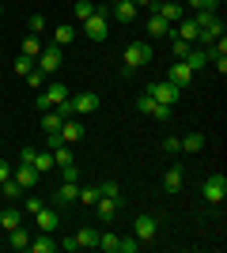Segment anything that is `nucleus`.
Instances as JSON below:
<instances>
[{"label": "nucleus", "mask_w": 227, "mask_h": 253, "mask_svg": "<svg viewBox=\"0 0 227 253\" xmlns=\"http://www.w3.org/2000/svg\"><path fill=\"white\" fill-rule=\"evenodd\" d=\"M80 27H84V34L91 38V42H106V38H110V4L95 8L84 23H80Z\"/></svg>", "instance_id": "1"}, {"label": "nucleus", "mask_w": 227, "mask_h": 253, "mask_svg": "<svg viewBox=\"0 0 227 253\" xmlns=\"http://www.w3.org/2000/svg\"><path fill=\"white\" fill-rule=\"evenodd\" d=\"M133 238L140 246H155V238H159V219H155L151 211H140V215L133 219Z\"/></svg>", "instance_id": "2"}, {"label": "nucleus", "mask_w": 227, "mask_h": 253, "mask_svg": "<svg viewBox=\"0 0 227 253\" xmlns=\"http://www.w3.org/2000/svg\"><path fill=\"white\" fill-rule=\"evenodd\" d=\"M148 61H151V42H129V45H125V68H121V72L133 76L136 68H144Z\"/></svg>", "instance_id": "3"}, {"label": "nucleus", "mask_w": 227, "mask_h": 253, "mask_svg": "<svg viewBox=\"0 0 227 253\" xmlns=\"http://www.w3.org/2000/svg\"><path fill=\"white\" fill-rule=\"evenodd\" d=\"M201 197H205V204H224L227 201V178H224V174L205 178V181H201Z\"/></svg>", "instance_id": "4"}, {"label": "nucleus", "mask_w": 227, "mask_h": 253, "mask_svg": "<svg viewBox=\"0 0 227 253\" xmlns=\"http://www.w3.org/2000/svg\"><path fill=\"white\" fill-rule=\"evenodd\" d=\"M144 91H148V95L155 98V102H167V106H174L178 98H182V91H178V87H174L171 80H155V84H148Z\"/></svg>", "instance_id": "5"}, {"label": "nucleus", "mask_w": 227, "mask_h": 253, "mask_svg": "<svg viewBox=\"0 0 227 253\" xmlns=\"http://www.w3.org/2000/svg\"><path fill=\"white\" fill-rule=\"evenodd\" d=\"M193 68H189V64H185V61H174L171 64V68H167V80H171V84L174 87H178V91H189V84H193Z\"/></svg>", "instance_id": "6"}, {"label": "nucleus", "mask_w": 227, "mask_h": 253, "mask_svg": "<svg viewBox=\"0 0 227 253\" xmlns=\"http://www.w3.org/2000/svg\"><path fill=\"white\" fill-rule=\"evenodd\" d=\"M68 102H72V117H87V114L98 110V95L95 91H80V95H72Z\"/></svg>", "instance_id": "7"}, {"label": "nucleus", "mask_w": 227, "mask_h": 253, "mask_svg": "<svg viewBox=\"0 0 227 253\" xmlns=\"http://www.w3.org/2000/svg\"><path fill=\"white\" fill-rule=\"evenodd\" d=\"M61 61H65V49H61V45H45V49L38 53V68H42L45 76H53L57 68H61Z\"/></svg>", "instance_id": "8"}, {"label": "nucleus", "mask_w": 227, "mask_h": 253, "mask_svg": "<svg viewBox=\"0 0 227 253\" xmlns=\"http://www.w3.org/2000/svg\"><path fill=\"white\" fill-rule=\"evenodd\" d=\"M57 136H61V144H72V148H76V144L87 136V128H84V121H80V117H68L65 125L57 128Z\"/></svg>", "instance_id": "9"}, {"label": "nucleus", "mask_w": 227, "mask_h": 253, "mask_svg": "<svg viewBox=\"0 0 227 253\" xmlns=\"http://www.w3.org/2000/svg\"><path fill=\"white\" fill-rule=\"evenodd\" d=\"M197 34H201V27H197V23L189 19V15H185V19H178V23H174V34H171V38H182V42H189V45H193V42H197Z\"/></svg>", "instance_id": "10"}, {"label": "nucleus", "mask_w": 227, "mask_h": 253, "mask_svg": "<svg viewBox=\"0 0 227 253\" xmlns=\"http://www.w3.org/2000/svg\"><path fill=\"white\" fill-rule=\"evenodd\" d=\"M182 185H185V170L182 167H171L167 174H163V193H182Z\"/></svg>", "instance_id": "11"}, {"label": "nucleus", "mask_w": 227, "mask_h": 253, "mask_svg": "<svg viewBox=\"0 0 227 253\" xmlns=\"http://www.w3.org/2000/svg\"><path fill=\"white\" fill-rule=\"evenodd\" d=\"M27 250H31V253H57V238H53L49 231H38V234L31 238V246H27Z\"/></svg>", "instance_id": "12"}, {"label": "nucleus", "mask_w": 227, "mask_h": 253, "mask_svg": "<svg viewBox=\"0 0 227 253\" xmlns=\"http://www.w3.org/2000/svg\"><path fill=\"white\" fill-rule=\"evenodd\" d=\"M34 223H38V231H49V234H53L57 227H61V215H57V211H49V208L42 204V208L34 211Z\"/></svg>", "instance_id": "13"}, {"label": "nucleus", "mask_w": 227, "mask_h": 253, "mask_svg": "<svg viewBox=\"0 0 227 253\" xmlns=\"http://www.w3.org/2000/svg\"><path fill=\"white\" fill-rule=\"evenodd\" d=\"M11 178L19 181L23 189H34V185H38V170H34V167H27V163H19V167L11 170Z\"/></svg>", "instance_id": "14"}, {"label": "nucleus", "mask_w": 227, "mask_h": 253, "mask_svg": "<svg viewBox=\"0 0 227 253\" xmlns=\"http://www.w3.org/2000/svg\"><path fill=\"white\" fill-rule=\"evenodd\" d=\"M171 34H174V27L151 11V15H148V38H171Z\"/></svg>", "instance_id": "15"}, {"label": "nucleus", "mask_w": 227, "mask_h": 253, "mask_svg": "<svg viewBox=\"0 0 227 253\" xmlns=\"http://www.w3.org/2000/svg\"><path fill=\"white\" fill-rule=\"evenodd\" d=\"M110 8H114V19L125 23V27L136 19V4H133V0H118V4H110Z\"/></svg>", "instance_id": "16"}, {"label": "nucleus", "mask_w": 227, "mask_h": 253, "mask_svg": "<svg viewBox=\"0 0 227 253\" xmlns=\"http://www.w3.org/2000/svg\"><path fill=\"white\" fill-rule=\"evenodd\" d=\"M220 34H224V19H220V15H216V19L208 23V27H201V34H197V42H205V49H208V45L216 42Z\"/></svg>", "instance_id": "17"}, {"label": "nucleus", "mask_w": 227, "mask_h": 253, "mask_svg": "<svg viewBox=\"0 0 227 253\" xmlns=\"http://www.w3.org/2000/svg\"><path fill=\"white\" fill-rule=\"evenodd\" d=\"M95 211H98V219H102V223H110L114 215H118V197H98Z\"/></svg>", "instance_id": "18"}, {"label": "nucleus", "mask_w": 227, "mask_h": 253, "mask_svg": "<svg viewBox=\"0 0 227 253\" xmlns=\"http://www.w3.org/2000/svg\"><path fill=\"white\" fill-rule=\"evenodd\" d=\"M72 238H76V246H80V250H95V246H98V231H95V227H80Z\"/></svg>", "instance_id": "19"}, {"label": "nucleus", "mask_w": 227, "mask_h": 253, "mask_svg": "<svg viewBox=\"0 0 227 253\" xmlns=\"http://www.w3.org/2000/svg\"><path fill=\"white\" fill-rule=\"evenodd\" d=\"M15 227H23V211L4 208V211H0V231H15Z\"/></svg>", "instance_id": "20"}, {"label": "nucleus", "mask_w": 227, "mask_h": 253, "mask_svg": "<svg viewBox=\"0 0 227 253\" xmlns=\"http://www.w3.org/2000/svg\"><path fill=\"white\" fill-rule=\"evenodd\" d=\"M42 95L49 98V106H57V102H65V98H68V87H65V84H45Z\"/></svg>", "instance_id": "21"}, {"label": "nucleus", "mask_w": 227, "mask_h": 253, "mask_svg": "<svg viewBox=\"0 0 227 253\" xmlns=\"http://www.w3.org/2000/svg\"><path fill=\"white\" fill-rule=\"evenodd\" d=\"M61 125H65V117L57 114V110H45V114H42V132H45V136H49V132H57Z\"/></svg>", "instance_id": "22"}, {"label": "nucleus", "mask_w": 227, "mask_h": 253, "mask_svg": "<svg viewBox=\"0 0 227 253\" xmlns=\"http://www.w3.org/2000/svg\"><path fill=\"white\" fill-rule=\"evenodd\" d=\"M76 197H80V181H65V185L57 189V201L61 204H76Z\"/></svg>", "instance_id": "23"}, {"label": "nucleus", "mask_w": 227, "mask_h": 253, "mask_svg": "<svg viewBox=\"0 0 227 253\" xmlns=\"http://www.w3.org/2000/svg\"><path fill=\"white\" fill-rule=\"evenodd\" d=\"M72 38H76V27H72V23H65V27H57V31H53V45H61V49L72 45Z\"/></svg>", "instance_id": "24"}, {"label": "nucleus", "mask_w": 227, "mask_h": 253, "mask_svg": "<svg viewBox=\"0 0 227 253\" xmlns=\"http://www.w3.org/2000/svg\"><path fill=\"white\" fill-rule=\"evenodd\" d=\"M0 193H4V201H19V197H23V185H19V181H15V178H8V181H0Z\"/></svg>", "instance_id": "25"}, {"label": "nucleus", "mask_w": 227, "mask_h": 253, "mask_svg": "<svg viewBox=\"0 0 227 253\" xmlns=\"http://www.w3.org/2000/svg\"><path fill=\"white\" fill-rule=\"evenodd\" d=\"M8 246L11 250H27V246H31V234L23 231V227H15V231H8Z\"/></svg>", "instance_id": "26"}, {"label": "nucleus", "mask_w": 227, "mask_h": 253, "mask_svg": "<svg viewBox=\"0 0 227 253\" xmlns=\"http://www.w3.org/2000/svg\"><path fill=\"white\" fill-rule=\"evenodd\" d=\"M185 64H189L193 72H201V68H205V64H208L205 49H193V45H189V53H185Z\"/></svg>", "instance_id": "27"}, {"label": "nucleus", "mask_w": 227, "mask_h": 253, "mask_svg": "<svg viewBox=\"0 0 227 253\" xmlns=\"http://www.w3.org/2000/svg\"><path fill=\"white\" fill-rule=\"evenodd\" d=\"M178 144H182V151H205V136H201V132H189V136H182Z\"/></svg>", "instance_id": "28"}, {"label": "nucleus", "mask_w": 227, "mask_h": 253, "mask_svg": "<svg viewBox=\"0 0 227 253\" xmlns=\"http://www.w3.org/2000/svg\"><path fill=\"white\" fill-rule=\"evenodd\" d=\"M31 68H34V57H27V53H19V57L11 61V72H15V76H27Z\"/></svg>", "instance_id": "29"}, {"label": "nucleus", "mask_w": 227, "mask_h": 253, "mask_svg": "<svg viewBox=\"0 0 227 253\" xmlns=\"http://www.w3.org/2000/svg\"><path fill=\"white\" fill-rule=\"evenodd\" d=\"M95 250H102V253H118V234L102 231V234H98V246H95Z\"/></svg>", "instance_id": "30"}, {"label": "nucleus", "mask_w": 227, "mask_h": 253, "mask_svg": "<svg viewBox=\"0 0 227 253\" xmlns=\"http://www.w3.org/2000/svg\"><path fill=\"white\" fill-rule=\"evenodd\" d=\"M216 15H220V11H216V8H197V11H193V15H189V19H193V23H197V27H208V23L216 19Z\"/></svg>", "instance_id": "31"}, {"label": "nucleus", "mask_w": 227, "mask_h": 253, "mask_svg": "<svg viewBox=\"0 0 227 253\" xmlns=\"http://www.w3.org/2000/svg\"><path fill=\"white\" fill-rule=\"evenodd\" d=\"M23 80H27V84H31V87H34V91H42V87H45V80H49V76H45V72H42V68H31V72L23 76Z\"/></svg>", "instance_id": "32"}, {"label": "nucleus", "mask_w": 227, "mask_h": 253, "mask_svg": "<svg viewBox=\"0 0 227 253\" xmlns=\"http://www.w3.org/2000/svg\"><path fill=\"white\" fill-rule=\"evenodd\" d=\"M76 201L84 204V208H95V201H98V189H95V185H84V189H80V197H76Z\"/></svg>", "instance_id": "33"}, {"label": "nucleus", "mask_w": 227, "mask_h": 253, "mask_svg": "<svg viewBox=\"0 0 227 253\" xmlns=\"http://www.w3.org/2000/svg\"><path fill=\"white\" fill-rule=\"evenodd\" d=\"M91 11H95V4H91V0H76V8H72V15H76V23H84L87 15H91Z\"/></svg>", "instance_id": "34"}, {"label": "nucleus", "mask_w": 227, "mask_h": 253, "mask_svg": "<svg viewBox=\"0 0 227 253\" xmlns=\"http://www.w3.org/2000/svg\"><path fill=\"white\" fill-rule=\"evenodd\" d=\"M95 189H98V197H118V201H121V185H118V181H98Z\"/></svg>", "instance_id": "35"}, {"label": "nucleus", "mask_w": 227, "mask_h": 253, "mask_svg": "<svg viewBox=\"0 0 227 253\" xmlns=\"http://www.w3.org/2000/svg\"><path fill=\"white\" fill-rule=\"evenodd\" d=\"M34 170H38V174L53 170V155H49V151H38V155H34Z\"/></svg>", "instance_id": "36"}, {"label": "nucleus", "mask_w": 227, "mask_h": 253, "mask_svg": "<svg viewBox=\"0 0 227 253\" xmlns=\"http://www.w3.org/2000/svg\"><path fill=\"white\" fill-rule=\"evenodd\" d=\"M136 110H140V114H148V117H151V110H155V98H151L148 91H140V95H136Z\"/></svg>", "instance_id": "37"}, {"label": "nucleus", "mask_w": 227, "mask_h": 253, "mask_svg": "<svg viewBox=\"0 0 227 253\" xmlns=\"http://www.w3.org/2000/svg\"><path fill=\"white\" fill-rule=\"evenodd\" d=\"M23 53H27V57H38V53H42V42H38V34H27V42H23Z\"/></svg>", "instance_id": "38"}, {"label": "nucleus", "mask_w": 227, "mask_h": 253, "mask_svg": "<svg viewBox=\"0 0 227 253\" xmlns=\"http://www.w3.org/2000/svg\"><path fill=\"white\" fill-rule=\"evenodd\" d=\"M171 114H174V106H167V102H155V110H151L155 121H171Z\"/></svg>", "instance_id": "39"}, {"label": "nucleus", "mask_w": 227, "mask_h": 253, "mask_svg": "<svg viewBox=\"0 0 227 253\" xmlns=\"http://www.w3.org/2000/svg\"><path fill=\"white\" fill-rule=\"evenodd\" d=\"M171 53L178 57V61H185V53H189V42H182V38H171Z\"/></svg>", "instance_id": "40"}, {"label": "nucleus", "mask_w": 227, "mask_h": 253, "mask_svg": "<svg viewBox=\"0 0 227 253\" xmlns=\"http://www.w3.org/2000/svg\"><path fill=\"white\" fill-rule=\"evenodd\" d=\"M159 151H167V155H178V151H182V144H178V136H167L159 144Z\"/></svg>", "instance_id": "41"}, {"label": "nucleus", "mask_w": 227, "mask_h": 253, "mask_svg": "<svg viewBox=\"0 0 227 253\" xmlns=\"http://www.w3.org/2000/svg\"><path fill=\"white\" fill-rule=\"evenodd\" d=\"M136 250H140L136 238H118V253H136Z\"/></svg>", "instance_id": "42"}, {"label": "nucleus", "mask_w": 227, "mask_h": 253, "mask_svg": "<svg viewBox=\"0 0 227 253\" xmlns=\"http://www.w3.org/2000/svg\"><path fill=\"white\" fill-rule=\"evenodd\" d=\"M27 27H31L34 34H42V31H45V15H31V19H27Z\"/></svg>", "instance_id": "43"}, {"label": "nucleus", "mask_w": 227, "mask_h": 253, "mask_svg": "<svg viewBox=\"0 0 227 253\" xmlns=\"http://www.w3.org/2000/svg\"><path fill=\"white\" fill-rule=\"evenodd\" d=\"M34 155H38V151H34V148H23V151H19V163H27V167H34Z\"/></svg>", "instance_id": "44"}, {"label": "nucleus", "mask_w": 227, "mask_h": 253, "mask_svg": "<svg viewBox=\"0 0 227 253\" xmlns=\"http://www.w3.org/2000/svg\"><path fill=\"white\" fill-rule=\"evenodd\" d=\"M57 250H65V253H76L80 246H76V238H61V242H57Z\"/></svg>", "instance_id": "45"}, {"label": "nucleus", "mask_w": 227, "mask_h": 253, "mask_svg": "<svg viewBox=\"0 0 227 253\" xmlns=\"http://www.w3.org/2000/svg\"><path fill=\"white\" fill-rule=\"evenodd\" d=\"M34 106H38V114H45V110H53V106H49V98H45V95H38V98H34Z\"/></svg>", "instance_id": "46"}, {"label": "nucleus", "mask_w": 227, "mask_h": 253, "mask_svg": "<svg viewBox=\"0 0 227 253\" xmlns=\"http://www.w3.org/2000/svg\"><path fill=\"white\" fill-rule=\"evenodd\" d=\"M8 178H11V167L4 163V159H0V181H8Z\"/></svg>", "instance_id": "47"}, {"label": "nucleus", "mask_w": 227, "mask_h": 253, "mask_svg": "<svg viewBox=\"0 0 227 253\" xmlns=\"http://www.w3.org/2000/svg\"><path fill=\"white\" fill-rule=\"evenodd\" d=\"M189 8L197 11V8H216V4H208V0H189Z\"/></svg>", "instance_id": "48"}, {"label": "nucleus", "mask_w": 227, "mask_h": 253, "mask_svg": "<svg viewBox=\"0 0 227 253\" xmlns=\"http://www.w3.org/2000/svg\"><path fill=\"white\" fill-rule=\"evenodd\" d=\"M133 4H136V8H151V0H133Z\"/></svg>", "instance_id": "49"}, {"label": "nucleus", "mask_w": 227, "mask_h": 253, "mask_svg": "<svg viewBox=\"0 0 227 253\" xmlns=\"http://www.w3.org/2000/svg\"><path fill=\"white\" fill-rule=\"evenodd\" d=\"M106 4H118V0H106Z\"/></svg>", "instance_id": "50"}, {"label": "nucleus", "mask_w": 227, "mask_h": 253, "mask_svg": "<svg viewBox=\"0 0 227 253\" xmlns=\"http://www.w3.org/2000/svg\"><path fill=\"white\" fill-rule=\"evenodd\" d=\"M0 15H4V8H0Z\"/></svg>", "instance_id": "51"}]
</instances>
